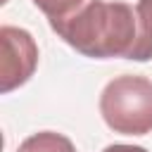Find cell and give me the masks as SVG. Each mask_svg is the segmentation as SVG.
Returning <instances> with one entry per match:
<instances>
[{"label": "cell", "mask_w": 152, "mask_h": 152, "mask_svg": "<svg viewBox=\"0 0 152 152\" xmlns=\"http://www.w3.org/2000/svg\"><path fill=\"white\" fill-rule=\"evenodd\" d=\"M50 28L76 52L93 59H152V36L128 2L88 0L76 14Z\"/></svg>", "instance_id": "1"}, {"label": "cell", "mask_w": 152, "mask_h": 152, "mask_svg": "<svg viewBox=\"0 0 152 152\" xmlns=\"http://www.w3.org/2000/svg\"><path fill=\"white\" fill-rule=\"evenodd\" d=\"M100 114L114 133H152V81L133 74L112 78L100 95Z\"/></svg>", "instance_id": "2"}, {"label": "cell", "mask_w": 152, "mask_h": 152, "mask_svg": "<svg viewBox=\"0 0 152 152\" xmlns=\"http://www.w3.org/2000/svg\"><path fill=\"white\" fill-rule=\"evenodd\" d=\"M2 66H0V90L10 93L24 86L38 66V45L33 36L17 26L0 28Z\"/></svg>", "instance_id": "3"}, {"label": "cell", "mask_w": 152, "mask_h": 152, "mask_svg": "<svg viewBox=\"0 0 152 152\" xmlns=\"http://www.w3.org/2000/svg\"><path fill=\"white\" fill-rule=\"evenodd\" d=\"M17 152H76L74 142L62 135V133H55V131H40V133H33L28 135Z\"/></svg>", "instance_id": "4"}, {"label": "cell", "mask_w": 152, "mask_h": 152, "mask_svg": "<svg viewBox=\"0 0 152 152\" xmlns=\"http://www.w3.org/2000/svg\"><path fill=\"white\" fill-rule=\"evenodd\" d=\"M88 0H33V5L48 17L50 26L69 19L71 14H76Z\"/></svg>", "instance_id": "5"}, {"label": "cell", "mask_w": 152, "mask_h": 152, "mask_svg": "<svg viewBox=\"0 0 152 152\" xmlns=\"http://www.w3.org/2000/svg\"><path fill=\"white\" fill-rule=\"evenodd\" d=\"M135 12H138V17H140L142 28L152 36V0H138Z\"/></svg>", "instance_id": "6"}, {"label": "cell", "mask_w": 152, "mask_h": 152, "mask_svg": "<svg viewBox=\"0 0 152 152\" xmlns=\"http://www.w3.org/2000/svg\"><path fill=\"white\" fill-rule=\"evenodd\" d=\"M102 152H147V150L140 147V145H109Z\"/></svg>", "instance_id": "7"}]
</instances>
